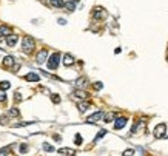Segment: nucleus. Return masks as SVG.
I'll list each match as a JSON object with an SVG mask.
<instances>
[{"label":"nucleus","instance_id":"nucleus-5","mask_svg":"<svg viewBox=\"0 0 168 156\" xmlns=\"http://www.w3.org/2000/svg\"><path fill=\"white\" fill-rule=\"evenodd\" d=\"M104 115H105L104 111H96L94 115H91L86 121L91 122V124H93V122H99V121H104Z\"/></svg>","mask_w":168,"mask_h":156},{"label":"nucleus","instance_id":"nucleus-15","mask_svg":"<svg viewBox=\"0 0 168 156\" xmlns=\"http://www.w3.org/2000/svg\"><path fill=\"white\" fill-rule=\"evenodd\" d=\"M60 155H66V156H76V150L73 148H59Z\"/></svg>","mask_w":168,"mask_h":156},{"label":"nucleus","instance_id":"nucleus-23","mask_svg":"<svg viewBox=\"0 0 168 156\" xmlns=\"http://www.w3.org/2000/svg\"><path fill=\"white\" fill-rule=\"evenodd\" d=\"M0 156H13L9 152V147H5V148L0 150Z\"/></svg>","mask_w":168,"mask_h":156},{"label":"nucleus","instance_id":"nucleus-25","mask_svg":"<svg viewBox=\"0 0 168 156\" xmlns=\"http://www.w3.org/2000/svg\"><path fill=\"white\" fill-rule=\"evenodd\" d=\"M51 100L54 104H60V96L59 94H51Z\"/></svg>","mask_w":168,"mask_h":156},{"label":"nucleus","instance_id":"nucleus-1","mask_svg":"<svg viewBox=\"0 0 168 156\" xmlns=\"http://www.w3.org/2000/svg\"><path fill=\"white\" fill-rule=\"evenodd\" d=\"M34 46H36V40L32 39L31 36H25L23 40H22V50L26 54H31L32 51H34Z\"/></svg>","mask_w":168,"mask_h":156},{"label":"nucleus","instance_id":"nucleus-28","mask_svg":"<svg viewBox=\"0 0 168 156\" xmlns=\"http://www.w3.org/2000/svg\"><path fill=\"white\" fill-rule=\"evenodd\" d=\"M93 87H94V90L99 91V90L104 88V85H102V82H94V84H93Z\"/></svg>","mask_w":168,"mask_h":156},{"label":"nucleus","instance_id":"nucleus-12","mask_svg":"<svg viewBox=\"0 0 168 156\" xmlns=\"http://www.w3.org/2000/svg\"><path fill=\"white\" fill-rule=\"evenodd\" d=\"M14 62H15V59L13 56H6L3 59V67L5 68H11V67H14Z\"/></svg>","mask_w":168,"mask_h":156},{"label":"nucleus","instance_id":"nucleus-29","mask_svg":"<svg viewBox=\"0 0 168 156\" xmlns=\"http://www.w3.org/2000/svg\"><path fill=\"white\" fill-rule=\"evenodd\" d=\"M74 142L77 145H80V144H82V136H80V134H76V136H74Z\"/></svg>","mask_w":168,"mask_h":156},{"label":"nucleus","instance_id":"nucleus-17","mask_svg":"<svg viewBox=\"0 0 168 156\" xmlns=\"http://www.w3.org/2000/svg\"><path fill=\"white\" fill-rule=\"evenodd\" d=\"M63 6L68 9V11H74L76 9V2H73V0H68L66 3H63Z\"/></svg>","mask_w":168,"mask_h":156},{"label":"nucleus","instance_id":"nucleus-10","mask_svg":"<svg viewBox=\"0 0 168 156\" xmlns=\"http://www.w3.org/2000/svg\"><path fill=\"white\" fill-rule=\"evenodd\" d=\"M11 33H13V31H11L9 26H6V25H0V40H3V37L9 36Z\"/></svg>","mask_w":168,"mask_h":156},{"label":"nucleus","instance_id":"nucleus-7","mask_svg":"<svg viewBox=\"0 0 168 156\" xmlns=\"http://www.w3.org/2000/svg\"><path fill=\"white\" fill-rule=\"evenodd\" d=\"M114 121H116L114 122V128H116V130H122V128L127 125V122H128L127 117H117V119H114Z\"/></svg>","mask_w":168,"mask_h":156},{"label":"nucleus","instance_id":"nucleus-22","mask_svg":"<svg viewBox=\"0 0 168 156\" xmlns=\"http://www.w3.org/2000/svg\"><path fill=\"white\" fill-rule=\"evenodd\" d=\"M9 87H11V84L8 80H2V82H0V90H8Z\"/></svg>","mask_w":168,"mask_h":156},{"label":"nucleus","instance_id":"nucleus-32","mask_svg":"<svg viewBox=\"0 0 168 156\" xmlns=\"http://www.w3.org/2000/svg\"><path fill=\"white\" fill-rule=\"evenodd\" d=\"M59 23H60V25H65V23H66V20H65V19H59Z\"/></svg>","mask_w":168,"mask_h":156},{"label":"nucleus","instance_id":"nucleus-21","mask_svg":"<svg viewBox=\"0 0 168 156\" xmlns=\"http://www.w3.org/2000/svg\"><path fill=\"white\" fill-rule=\"evenodd\" d=\"M76 85H77L79 88H83L85 85H86V77H80V79H77V80H76Z\"/></svg>","mask_w":168,"mask_h":156},{"label":"nucleus","instance_id":"nucleus-18","mask_svg":"<svg viewBox=\"0 0 168 156\" xmlns=\"http://www.w3.org/2000/svg\"><path fill=\"white\" fill-rule=\"evenodd\" d=\"M50 3H51V6L54 8H63V0H50Z\"/></svg>","mask_w":168,"mask_h":156},{"label":"nucleus","instance_id":"nucleus-24","mask_svg":"<svg viewBox=\"0 0 168 156\" xmlns=\"http://www.w3.org/2000/svg\"><path fill=\"white\" fill-rule=\"evenodd\" d=\"M122 156H134V148H127L125 152L122 153Z\"/></svg>","mask_w":168,"mask_h":156},{"label":"nucleus","instance_id":"nucleus-9","mask_svg":"<svg viewBox=\"0 0 168 156\" xmlns=\"http://www.w3.org/2000/svg\"><path fill=\"white\" fill-rule=\"evenodd\" d=\"M17 42H19V36H17V34H13V33H11L9 36H6V45H8V46H14Z\"/></svg>","mask_w":168,"mask_h":156},{"label":"nucleus","instance_id":"nucleus-8","mask_svg":"<svg viewBox=\"0 0 168 156\" xmlns=\"http://www.w3.org/2000/svg\"><path fill=\"white\" fill-rule=\"evenodd\" d=\"M46 57H48V51H46V50H40L39 53H37L36 62H37V63H39V65H40V63H43V62L46 60Z\"/></svg>","mask_w":168,"mask_h":156},{"label":"nucleus","instance_id":"nucleus-11","mask_svg":"<svg viewBox=\"0 0 168 156\" xmlns=\"http://www.w3.org/2000/svg\"><path fill=\"white\" fill-rule=\"evenodd\" d=\"M62 62H63V65L65 67H71V65H74V57L71 56V54H65L63 56V59H62Z\"/></svg>","mask_w":168,"mask_h":156},{"label":"nucleus","instance_id":"nucleus-31","mask_svg":"<svg viewBox=\"0 0 168 156\" xmlns=\"http://www.w3.org/2000/svg\"><path fill=\"white\" fill-rule=\"evenodd\" d=\"M15 100H22V96H20V93H15Z\"/></svg>","mask_w":168,"mask_h":156},{"label":"nucleus","instance_id":"nucleus-16","mask_svg":"<svg viewBox=\"0 0 168 156\" xmlns=\"http://www.w3.org/2000/svg\"><path fill=\"white\" fill-rule=\"evenodd\" d=\"M116 119V113L114 111H110V113H106V115H104V121L105 122H113Z\"/></svg>","mask_w":168,"mask_h":156},{"label":"nucleus","instance_id":"nucleus-3","mask_svg":"<svg viewBox=\"0 0 168 156\" xmlns=\"http://www.w3.org/2000/svg\"><path fill=\"white\" fill-rule=\"evenodd\" d=\"M165 133H167V125H165V124H158L156 128H154V138L160 139V138L165 136Z\"/></svg>","mask_w":168,"mask_h":156},{"label":"nucleus","instance_id":"nucleus-27","mask_svg":"<svg viewBox=\"0 0 168 156\" xmlns=\"http://www.w3.org/2000/svg\"><path fill=\"white\" fill-rule=\"evenodd\" d=\"M5 100H6V93H5V90H0V102Z\"/></svg>","mask_w":168,"mask_h":156},{"label":"nucleus","instance_id":"nucleus-4","mask_svg":"<svg viewBox=\"0 0 168 156\" xmlns=\"http://www.w3.org/2000/svg\"><path fill=\"white\" fill-rule=\"evenodd\" d=\"M93 17H94L96 20H104V19L106 17V11H105L104 8L97 6V8L93 9Z\"/></svg>","mask_w":168,"mask_h":156},{"label":"nucleus","instance_id":"nucleus-33","mask_svg":"<svg viewBox=\"0 0 168 156\" xmlns=\"http://www.w3.org/2000/svg\"><path fill=\"white\" fill-rule=\"evenodd\" d=\"M73 2H76V3H77V2H80V0H73Z\"/></svg>","mask_w":168,"mask_h":156},{"label":"nucleus","instance_id":"nucleus-13","mask_svg":"<svg viewBox=\"0 0 168 156\" xmlns=\"http://www.w3.org/2000/svg\"><path fill=\"white\" fill-rule=\"evenodd\" d=\"M25 79L28 80V82H39L40 76H39V74H36V73H28V74L25 76Z\"/></svg>","mask_w":168,"mask_h":156},{"label":"nucleus","instance_id":"nucleus-14","mask_svg":"<svg viewBox=\"0 0 168 156\" xmlns=\"http://www.w3.org/2000/svg\"><path fill=\"white\" fill-rule=\"evenodd\" d=\"M77 108L80 113H85L86 110L90 108V102L88 100H83V102H79V105H77Z\"/></svg>","mask_w":168,"mask_h":156},{"label":"nucleus","instance_id":"nucleus-20","mask_svg":"<svg viewBox=\"0 0 168 156\" xmlns=\"http://www.w3.org/2000/svg\"><path fill=\"white\" fill-rule=\"evenodd\" d=\"M42 147H43V150H45V152H48V153H52V152H54V147H52L51 144H48V142H43Z\"/></svg>","mask_w":168,"mask_h":156},{"label":"nucleus","instance_id":"nucleus-2","mask_svg":"<svg viewBox=\"0 0 168 156\" xmlns=\"http://www.w3.org/2000/svg\"><path fill=\"white\" fill-rule=\"evenodd\" d=\"M59 63H60V54L59 53H52L48 59V68L50 70H57Z\"/></svg>","mask_w":168,"mask_h":156},{"label":"nucleus","instance_id":"nucleus-34","mask_svg":"<svg viewBox=\"0 0 168 156\" xmlns=\"http://www.w3.org/2000/svg\"><path fill=\"white\" fill-rule=\"evenodd\" d=\"M167 59H168V56H167Z\"/></svg>","mask_w":168,"mask_h":156},{"label":"nucleus","instance_id":"nucleus-30","mask_svg":"<svg viewBox=\"0 0 168 156\" xmlns=\"http://www.w3.org/2000/svg\"><path fill=\"white\" fill-rule=\"evenodd\" d=\"M105 133H106L105 130H100L99 133H97V138H96V139H100V138H104V136H105Z\"/></svg>","mask_w":168,"mask_h":156},{"label":"nucleus","instance_id":"nucleus-26","mask_svg":"<svg viewBox=\"0 0 168 156\" xmlns=\"http://www.w3.org/2000/svg\"><path fill=\"white\" fill-rule=\"evenodd\" d=\"M19 150H20V153H26L29 150V147L26 144H20V147H19Z\"/></svg>","mask_w":168,"mask_h":156},{"label":"nucleus","instance_id":"nucleus-6","mask_svg":"<svg viewBox=\"0 0 168 156\" xmlns=\"http://www.w3.org/2000/svg\"><path fill=\"white\" fill-rule=\"evenodd\" d=\"M73 96H74V98H77V99H80V100H85V99H88V98H90V94L86 93L85 90H80V88L76 90L74 93H73Z\"/></svg>","mask_w":168,"mask_h":156},{"label":"nucleus","instance_id":"nucleus-19","mask_svg":"<svg viewBox=\"0 0 168 156\" xmlns=\"http://www.w3.org/2000/svg\"><path fill=\"white\" fill-rule=\"evenodd\" d=\"M8 115L11 116V117H19L20 116V111H19V108H15V107H13V108L9 110V113Z\"/></svg>","mask_w":168,"mask_h":156}]
</instances>
